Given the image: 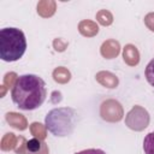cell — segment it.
Wrapping results in <instances>:
<instances>
[{
	"label": "cell",
	"mask_w": 154,
	"mask_h": 154,
	"mask_svg": "<svg viewBox=\"0 0 154 154\" xmlns=\"http://www.w3.org/2000/svg\"><path fill=\"white\" fill-rule=\"evenodd\" d=\"M125 124L128 128L135 131L144 130L149 124V113L141 106H135L125 118Z\"/></svg>",
	"instance_id": "cell-4"
},
{
	"label": "cell",
	"mask_w": 154,
	"mask_h": 154,
	"mask_svg": "<svg viewBox=\"0 0 154 154\" xmlns=\"http://www.w3.org/2000/svg\"><path fill=\"white\" fill-rule=\"evenodd\" d=\"M55 7H57L55 1L43 0V1H40L37 4V13L42 17H51L54 14Z\"/></svg>",
	"instance_id": "cell-12"
},
{
	"label": "cell",
	"mask_w": 154,
	"mask_h": 154,
	"mask_svg": "<svg viewBox=\"0 0 154 154\" xmlns=\"http://www.w3.org/2000/svg\"><path fill=\"white\" fill-rule=\"evenodd\" d=\"M31 134L34 136H37L40 140H43L46 137V129L40 123H32L31 124Z\"/></svg>",
	"instance_id": "cell-17"
},
{
	"label": "cell",
	"mask_w": 154,
	"mask_h": 154,
	"mask_svg": "<svg viewBox=\"0 0 154 154\" xmlns=\"http://www.w3.org/2000/svg\"><path fill=\"white\" fill-rule=\"evenodd\" d=\"M47 88L45 81L36 75L19 76L11 90L12 101L24 111L38 108L46 100Z\"/></svg>",
	"instance_id": "cell-1"
},
{
	"label": "cell",
	"mask_w": 154,
	"mask_h": 154,
	"mask_svg": "<svg viewBox=\"0 0 154 154\" xmlns=\"http://www.w3.org/2000/svg\"><path fill=\"white\" fill-rule=\"evenodd\" d=\"M47 144L40 138H31L26 141V154H48Z\"/></svg>",
	"instance_id": "cell-6"
},
{
	"label": "cell",
	"mask_w": 154,
	"mask_h": 154,
	"mask_svg": "<svg viewBox=\"0 0 154 154\" xmlns=\"http://www.w3.org/2000/svg\"><path fill=\"white\" fill-rule=\"evenodd\" d=\"M76 154H106L103 150L101 149H94V148H90V149H84V150H81Z\"/></svg>",
	"instance_id": "cell-21"
},
{
	"label": "cell",
	"mask_w": 154,
	"mask_h": 154,
	"mask_svg": "<svg viewBox=\"0 0 154 154\" xmlns=\"http://www.w3.org/2000/svg\"><path fill=\"white\" fill-rule=\"evenodd\" d=\"M144 23H146V25H147L152 31H154V12L148 13V14L144 17Z\"/></svg>",
	"instance_id": "cell-20"
},
{
	"label": "cell",
	"mask_w": 154,
	"mask_h": 154,
	"mask_svg": "<svg viewBox=\"0 0 154 154\" xmlns=\"http://www.w3.org/2000/svg\"><path fill=\"white\" fill-rule=\"evenodd\" d=\"M16 137H14V134L10 132V134H6L5 137L2 138V142H1V148L2 150H10L12 148H14L16 146Z\"/></svg>",
	"instance_id": "cell-16"
},
{
	"label": "cell",
	"mask_w": 154,
	"mask_h": 154,
	"mask_svg": "<svg viewBox=\"0 0 154 154\" xmlns=\"http://www.w3.org/2000/svg\"><path fill=\"white\" fill-rule=\"evenodd\" d=\"M6 120L11 126H13L18 130H25L26 126H28L25 118L22 114H18V113H14V112L7 113L6 114Z\"/></svg>",
	"instance_id": "cell-10"
},
{
	"label": "cell",
	"mask_w": 154,
	"mask_h": 154,
	"mask_svg": "<svg viewBox=\"0 0 154 154\" xmlns=\"http://www.w3.org/2000/svg\"><path fill=\"white\" fill-rule=\"evenodd\" d=\"M26 49L24 32L17 28H4L0 30V58L4 61H16L23 57Z\"/></svg>",
	"instance_id": "cell-3"
},
{
	"label": "cell",
	"mask_w": 154,
	"mask_h": 154,
	"mask_svg": "<svg viewBox=\"0 0 154 154\" xmlns=\"http://www.w3.org/2000/svg\"><path fill=\"white\" fill-rule=\"evenodd\" d=\"M144 73H146V78H147L148 83L152 87H154V58L148 63Z\"/></svg>",
	"instance_id": "cell-18"
},
{
	"label": "cell",
	"mask_w": 154,
	"mask_h": 154,
	"mask_svg": "<svg viewBox=\"0 0 154 154\" xmlns=\"http://www.w3.org/2000/svg\"><path fill=\"white\" fill-rule=\"evenodd\" d=\"M78 113L71 107H58L49 111L45 118L46 129L57 137L71 135L78 123Z\"/></svg>",
	"instance_id": "cell-2"
},
{
	"label": "cell",
	"mask_w": 154,
	"mask_h": 154,
	"mask_svg": "<svg viewBox=\"0 0 154 154\" xmlns=\"http://www.w3.org/2000/svg\"><path fill=\"white\" fill-rule=\"evenodd\" d=\"M100 116L106 122H111V123L119 122L124 116L123 107L117 100L113 99L106 100L100 106Z\"/></svg>",
	"instance_id": "cell-5"
},
{
	"label": "cell",
	"mask_w": 154,
	"mask_h": 154,
	"mask_svg": "<svg viewBox=\"0 0 154 154\" xmlns=\"http://www.w3.org/2000/svg\"><path fill=\"white\" fill-rule=\"evenodd\" d=\"M96 81L106 88H116L118 85L117 76L108 71H101V72L96 73Z\"/></svg>",
	"instance_id": "cell-9"
},
{
	"label": "cell",
	"mask_w": 154,
	"mask_h": 154,
	"mask_svg": "<svg viewBox=\"0 0 154 154\" xmlns=\"http://www.w3.org/2000/svg\"><path fill=\"white\" fill-rule=\"evenodd\" d=\"M119 51H120V46L114 40H108L103 42L101 46V54L107 59H112L117 57L119 54Z\"/></svg>",
	"instance_id": "cell-7"
},
{
	"label": "cell",
	"mask_w": 154,
	"mask_h": 154,
	"mask_svg": "<svg viewBox=\"0 0 154 154\" xmlns=\"http://www.w3.org/2000/svg\"><path fill=\"white\" fill-rule=\"evenodd\" d=\"M78 30L79 32L83 35V36H87V37H91V36H95L97 32H99V26L95 22H91V20H82L78 25Z\"/></svg>",
	"instance_id": "cell-11"
},
{
	"label": "cell",
	"mask_w": 154,
	"mask_h": 154,
	"mask_svg": "<svg viewBox=\"0 0 154 154\" xmlns=\"http://www.w3.org/2000/svg\"><path fill=\"white\" fill-rule=\"evenodd\" d=\"M53 78L58 83H66V82L70 81L71 75H70V72L65 67L61 66V67H58V69H55L53 71Z\"/></svg>",
	"instance_id": "cell-13"
},
{
	"label": "cell",
	"mask_w": 154,
	"mask_h": 154,
	"mask_svg": "<svg viewBox=\"0 0 154 154\" xmlns=\"http://www.w3.org/2000/svg\"><path fill=\"white\" fill-rule=\"evenodd\" d=\"M143 150L146 154H154V131L149 132L143 140Z\"/></svg>",
	"instance_id": "cell-15"
},
{
	"label": "cell",
	"mask_w": 154,
	"mask_h": 154,
	"mask_svg": "<svg viewBox=\"0 0 154 154\" xmlns=\"http://www.w3.org/2000/svg\"><path fill=\"white\" fill-rule=\"evenodd\" d=\"M123 57H124V61L130 66H135L140 61V53L134 45H126L124 47Z\"/></svg>",
	"instance_id": "cell-8"
},
{
	"label": "cell",
	"mask_w": 154,
	"mask_h": 154,
	"mask_svg": "<svg viewBox=\"0 0 154 154\" xmlns=\"http://www.w3.org/2000/svg\"><path fill=\"white\" fill-rule=\"evenodd\" d=\"M96 19H97V22H99L101 25L107 26V25H111V24H112V22H113V16H112V13H111L109 11H107V10H100V11L96 13Z\"/></svg>",
	"instance_id": "cell-14"
},
{
	"label": "cell",
	"mask_w": 154,
	"mask_h": 154,
	"mask_svg": "<svg viewBox=\"0 0 154 154\" xmlns=\"http://www.w3.org/2000/svg\"><path fill=\"white\" fill-rule=\"evenodd\" d=\"M53 46H54L55 51H58V52H63V51H65L67 43H66L65 41H63L61 38H55L54 42H53Z\"/></svg>",
	"instance_id": "cell-19"
}]
</instances>
